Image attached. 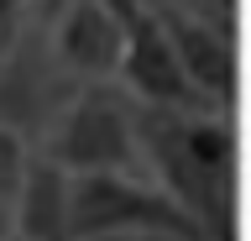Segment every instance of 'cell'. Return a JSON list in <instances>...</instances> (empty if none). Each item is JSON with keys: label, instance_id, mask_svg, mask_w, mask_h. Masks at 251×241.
<instances>
[{"label": "cell", "instance_id": "obj_1", "mask_svg": "<svg viewBox=\"0 0 251 241\" xmlns=\"http://www.w3.org/2000/svg\"><path fill=\"white\" fill-rule=\"evenodd\" d=\"M136 162L209 241H235V110L136 105Z\"/></svg>", "mask_w": 251, "mask_h": 241}, {"label": "cell", "instance_id": "obj_2", "mask_svg": "<svg viewBox=\"0 0 251 241\" xmlns=\"http://www.w3.org/2000/svg\"><path fill=\"white\" fill-rule=\"evenodd\" d=\"M74 241H209L147 173H74L68 184Z\"/></svg>", "mask_w": 251, "mask_h": 241}, {"label": "cell", "instance_id": "obj_3", "mask_svg": "<svg viewBox=\"0 0 251 241\" xmlns=\"http://www.w3.org/2000/svg\"><path fill=\"white\" fill-rule=\"evenodd\" d=\"M37 152L68 173H121L136 168V100L115 84H84L63 105L47 131L37 136Z\"/></svg>", "mask_w": 251, "mask_h": 241}, {"label": "cell", "instance_id": "obj_4", "mask_svg": "<svg viewBox=\"0 0 251 241\" xmlns=\"http://www.w3.org/2000/svg\"><path fill=\"white\" fill-rule=\"evenodd\" d=\"M84 84L68 79L58 58L47 53V37L37 21H26L21 32L0 48V126L21 131L31 147L47 131V121L78 95Z\"/></svg>", "mask_w": 251, "mask_h": 241}, {"label": "cell", "instance_id": "obj_5", "mask_svg": "<svg viewBox=\"0 0 251 241\" xmlns=\"http://www.w3.org/2000/svg\"><path fill=\"white\" fill-rule=\"evenodd\" d=\"M115 16H121V58H115V89L131 95L136 105H168V110H183V105H204L194 89H188L183 68L173 58V42L162 32L157 11H147L141 0H110ZM215 110V105H209Z\"/></svg>", "mask_w": 251, "mask_h": 241}, {"label": "cell", "instance_id": "obj_6", "mask_svg": "<svg viewBox=\"0 0 251 241\" xmlns=\"http://www.w3.org/2000/svg\"><path fill=\"white\" fill-rule=\"evenodd\" d=\"M162 32L173 42V58L183 68L188 89L215 105L235 110V84H241V48H235V16H194V11H157Z\"/></svg>", "mask_w": 251, "mask_h": 241}, {"label": "cell", "instance_id": "obj_7", "mask_svg": "<svg viewBox=\"0 0 251 241\" xmlns=\"http://www.w3.org/2000/svg\"><path fill=\"white\" fill-rule=\"evenodd\" d=\"M47 37V53L78 84H115L121 58V16L110 0H68L58 16L37 21Z\"/></svg>", "mask_w": 251, "mask_h": 241}, {"label": "cell", "instance_id": "obj_8", "mask_svg": "<svg viewBox=\"0 0 251 241\" xmlns=\"http://www.w3.org/2000/svg\"><path fill=\"white\" fill-rule=\"evenodd\" d=\"M68 184H74V173L37 152L26 178L11 194V236L16 241H74L68 236Z\"/></svg>", "mask_w": 251, "mask_h": 241}, {"label": "cell", "instance_id": "obj_9", "mask_svg": "<svg viewBox=\"0 0 251 241\" xmlns=\"http://www.w3.org/2000/svg\"><path fill=\"white\" fill-rule=\"evenodd\" d=\"M31 158H37V147L21 136V131H11V126H0V199L11 205V194H16V184L26 178V168H31Z\"/></svg>", "mask_w": 251, "mask_h": 241}, {"label": "cell", "instance_id": "obj_10", "mask_svg": "<svg viewBox=\"0 0 251 241\" xmlns=\"http://www.w3.org/2000/svg\"><path fill=\"white\" fill-rule=\"evenodd\" d=\"M26 16H31V0H0V48L26 27Z\"/></svg>", "mask_w": 251, "mask_h": 241}, {"label": "cell", "instance_id": "obj_11", "mask_svg": "<svg viewBox=\"0 0 251 241\" xmlns=\"http://www.w3.org/2000/svg\"><path fill=\"white\" fill-rule=\"evenodd\" d=\"M0 241H11V205L0 199Z\"/></svg>", "mask_w": 251, "mask_h": 241}, {"label": "cell", "instance_id": "obj_12", "mask_svg": "<svg viewBox=\"0 0 251 241\" xmlns=\"http://www.w3.org/2000/svg\"><path fill=\"white\" fill-rule=\"evenodd\" d=\"M11 241H16V236H11Z\"/></svg>", "mask_w": 251, "mask_h": 241}]
</instances>
